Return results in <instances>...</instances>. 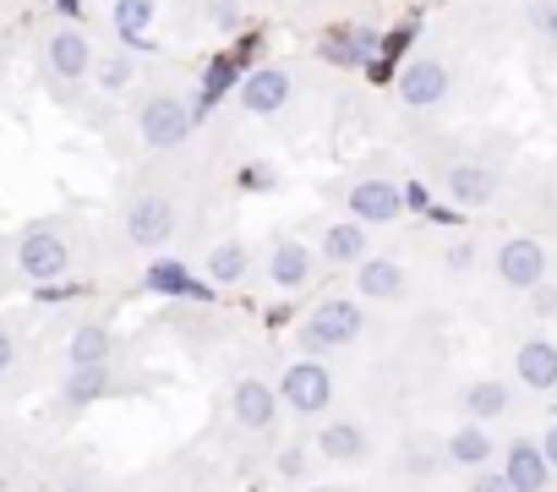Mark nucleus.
<instances>
[{"mask_svg": "<svg viewBox=\"0 0 557 492\" xmlns=\"http://www.w3.org/2000/svg\"><path fill=\"white\" fill-rule=\"evenodd\" d=\"M17 274L34 280V285H55L72 274V241H66V224L61 219H39L17 235Z\"/></svg>", "mask_w": 557, "mask_h": 492, "instance_id": "f257e3e1", "label": "nucleus"}, {"mask_svg": "<svg viewBox=\"0 0 557 492\" xmlns=\"http://www.w3.org/2000/svg\"><path fill=\"white\" fill-rule=\"evenodd\" d=\"M361 329H367V312H361V302L329 296V302H318V307L307 312V323L296 329V345H301L307 356H329V350H345V345H356V340H361Z\"/></svg>", "mask_w": 557, "mask_h": 492, "instance_id": "f03ea898", "label": "nucleus"}, {"mask_svg": "<svg viewBox=\"0 0 557 492\" xmlns=\"http://www.w3.org/2000/svg\"><path fill=\"white\" fill-rule=\"evenodd\" d=\"M278 394H285V410L296 416H323L334 405V372L323 367V356H296L285 372H278Z\"/></svg>", "mask_w": 557, "mask_h": 492, "instance_id": "7ed1b4c3", "label": "nucleus"}, {"mask_svg": "<svg viewBox=\"0 0 557 492\" xmlns=\"http://www.w3.org/2000/svg\"><path fill=\"white\" fill-rule=\"evenodd\" d=\"M191 126H197V115H191V99H181V94H148L143 110H137V132L159 153L181 148L191 137Z\"/></svg>", "mask_w": 557, "mask_h": 492, "instance_id": "20e7f679", "label": "nucleus"}, {"mask_svg": "<svg viewBox=\"0 0 557 492\" xmlns=\"http://www.w3.org/2000/svg\"><path fill=\"white\" fill-rule=\"evenodd\" d=\"M318 56H323L329 66H339V72H367V66L383 56V34L367 28V23H334V28H323Z\"/></svg>", "mask_w": 557, "mask_h": 492, "instance_id": "39448f33", "label": "nucleus"}, {"mask_svg": "<svg viewBox=\"0 0 557 492\" xmlns=\"http://www.w3.org/2000/svg\"><path fill=\"white\" fill-rule=\"evenodd\" d=\"M94 45H88V34L83 28H55L50 39H45V72H50V83H61V88H72V83H94Z\"/></svg>", "mask_w": 557, "mask_h": 492, "instance_id": "423d86ee", "label": "nucleus"}, {"mask_svg": "<svg viewBox=\"0 0 557 492\" xmlns=\"http://www.w3.org/2000/svg\"><path fill=\"white\" fill-rule=\"evenodd\" d=\"M394 88H399V99H405L410 110H437V104L448 99V88H454V72H448V61H437V56H410V61L399 66Z\"/></svg>", "mask_w": 557, "mask_h": 492, "instance_id": "0eeeda50", "label": "nucleus"}, {"mask_svg": "<svg viewBox=\"0 0 557 492\" xmlns=\"http://www.w3.org/2000/svg\"><path fill=\"white\" fill-rule=\"evenodd\" d=\"M492 269H497V280H503L508 291H524V296H530V291L546 280V246H541L535 235H508V241L497 246Z\"/></svg>", "mask_w": 557, "mask_h": 492, "instance_id": "6e6552de", "label": "nucleus"}, {"mask_svg": "<svg viewBox=\"0 0 557 492\" xmlns=\"http://www.w3.org/2000/svg\"><path fill=\"white\" fill-rule=\"evenodd\" d=\"M278 410H285V394H278V383H262V378H240L230 389V416L235 427L246 432H268L278 421Z\"/></svg>", "mask_w": 557, "mask_h": 492, "instance_id": "1a4fd4ad", "label": "nucleus"}, {"mask_svg": "<svg viewBox=\"0 0 557 492\" xmlns=\"http://www.w3.org/2000/svg\"><path fill=\"white\" fill-rule=\"evenodd\" d=\"M175 235V202L148 192V197H132L126 202V241L143 246V253H153V246H164Z\"/></svg>", "mask_w": 557, "mask_h": 492, "instance_id": "9d476101", "label": "nucleus"}, {"mask_svg": "<svg viewBox=\"0 0 557 492\" xmlns=\"http://www.w3.org/2000/svg\"><path fill=\"white\" fill-rule=\"evenodd\" d=\"M345 208H350L356 219H367V224H394L399 213H410L405 186H399V181H383V175L356 181V186H350V197H345Z\"/></svg>", "mask_w": 557, "mask_h": 492, "instance_id": "9b49d317", "label": "nucleus"}, {"mask_svg": "<svg viewBox=\"0 0 557 492\" xmlns=\"http://www.w3.org/2000/svg\"><path fill=\"white\" fill-rule=\"evenodd\" d=\"M290 72L285 66H251L246 77H240V104L251 110V115H278L290 104Z\"/></svg>", "mask_w": 557, "mask_h": 492, "instance_id": "f8f14e48", "label": "nucleus"}, {"mask_svg": "<svg viewBox=\"0 0 557 492\" xmlns=\"http://www.w3.org/2000/svg\"><path fill=\"white\" fill-rule=\"evenodd\" d=\"M257 45H262V39H257V34H251V39H240V45H235V50H219V56H213V61H208V66H202V77H197V94H208V99H213V104H219V99H224V94H230V88H240V77H246V72H251V66H246V61H251V56H257Z\"/></svg>", "mask_w": 557, "mask_h": 492, "instance_id": "ddd939ff", "label": "nucleus"}, {"mask_svg": "<svg viewBox=\"0 0 557 492\" xmlns=\"http://www.w3.org/2000/svg\"><path fill=\"white\" fill-rule=\"evenodd\" d=\"M503 476H508V492H541V487H552V459H546V448L541 443H530V438H519V443H508V454H503Z\"/></svg>", "mask_w": 557, "mask_h": 492, "instance_id": "4468645a", "label": "nucleus"}, {"mask_svg": "<svg viewBox=\"0 0 557 492\" xmlns=\"http://www.w3.org/2000/svg\"><path fill=\"white\" fill-rule=\"evenodd\" d=\"M318 253H323V263H334V269H356L367 253H372V235H367V219H334L329 230H323V241H318Z\"/></svg>", "mask_w": 557, "mask_h": 492, "instance_id": "2eb2a0df", "label": "nucleus"}, {"mask_svg": "<svg viewBox=\"0 0 557 492\" xmlns=\"http://www.w3.org/2000/svg\"><path fill=\"white\" fill-rule=\"evenodd\" d=\"M143 291L153 296H170V302H213L208 285H197V274L181 263V258H153L148 274H143Z\"/></svg>", "mask_w": 557, "mask_h": 492, "instance_id": "dca6fc26", "label": "nucleus"}, {"mask_svg": "<svg viewBox=\"0 0 557 492\" xmlns=\"http://www.w3.org/2000/svg\"><path fill=\"white\" fill-rule=\"evenodd\" d=\"M268 280L285 291V296L307 291V285H312V246H307V241H273V253H268Z\"/></svg>", "mask_w": 557, "mask_h": 492, "instance_id": "f3484780", "label": "nucleus"}, {"mask_svg": "<svg viewBox=\"0 0 557 492\" xmlns=\"http://www.w3.org/2000/svg\"><path fill=\"white\" fill-rule=\"evenodd\" d=\"M405 291H410V280H405V269L394 263V258H361L356 263V296L361 302H405Z\"/></svg>", "mask_w": 557, "mask_h": 492, "instance_id": "a211bd4d", "label": "nucleus"}, {"mask_svg": "<svg viewBox=\"0 0 557 492\" xmlns=\"http://www.w3.org/2000/svg\"><path fill=\"white\" fill-rule=\"evenodd\" d=\"M153 23H159V0H115L110 28L126 50H153Z\"/></svg>", "mask_w": 557, "mask_h": 492, "instance_id": "6ab92c4d", "label": "nucleus"}, {"mask_svg": "<svg viewBox=\"0 0 557 492\" xmlns=\"http://www.w3.org/2000/svg\"><path fill=\"white\" fill-rule=\"evenodd\" d=\"M110 394H115V372H110V361L72 367L66 383H61V405H66V410H88V405H99V399H110Z\"/></svg>", "mask_w": 557, "mask_h": 492, "instance_id": "aec40b11", "label": "nucleus"}, {"mask_svg": "<svg viewBox=\"0 0 557 492\" xmlns=\"http://www.w3.org/2000/svg\"><path fill=\"white\" fill-rule=\"evenodd\" d=\"M513 372H519L524 389L552 394V389H557V345H552V340H524V345L513 350Z\"/></svg>", "mask_w": 557, "mask_h": 492, "instance_id": "412c9836", "label": "nucleus"}, {"mask_svg": "<svg viewBox=\"0 0 557 492\" xmlns=\"http://www.w3.org/2000/svg\"><path fill=\"white\" fill-rule=\"evenodd\" d=\"M497 459V443H492V432H486V421H465V427H454L448 432V465H459V470H481V465H492Z\"/></svg>", "mask_w": 557, "mask_h": 492, "instance_id": "4be33fe9", "label": "nucleus"}, {"mask_svg": "<svg viewBox=\"0 0 557 492\" xmlns=\"http://www.w3.org/2000/svg\"><path fill=\"white\" fill-rule=\"evenodd\" d=\"M443 192H448L459 208H486V202L497 197V175H492L486 164H454V170L443 175Z\"/></svg>", "mask_w": 557, "mask_h": 492, "instance_id": "5701e85b", "label": "nucleus"}, {"mask_svg": "<svg viewBox=\"0 0 557 492\" xmlns=\"http://www.w3.org/2000/svg\"><path fill=\"white\" fill-rule=\"evenodd\" d=\"M367 427H356V421H329L323 432H318V454L329 459V465H361L367 459Z\"/></svg>", "mask_w": 557, "mask_h": 492, "instance_id": "b1692460", "label": "nucleus"}, {"mask_svg": "<svg viewBox=\"0 0 557 492\" xmlns=\"http://www.w3.org/2000/svg\"><path fill=\"white\" fill-rule=\"evenodd\" d=\"M508 410H513V389H508L503 378H475V383L465 389V416L497 421V416H508Z\"/></svg>", "mask_w": 557, "mask_h": 492, "instance_id": "393cba45", "label": "nucleus"}, {"mask_svg": "<svg viewBox=\"0 0 557 492\" xmlns=\"http://www.w3.org/2000/svg\"><path fill=\"white\" fill-rule=\"evenodd\" d=\"M115 356V334L110 323H77L72 340H66V361L72 367H88V361H110Z\"/></svg>", "mask_w": 557, "mask_h": 492, "instance_id": "a878e982", "label": "nucleus"}, {"mask_svg": "<svg viewBox=\"0 0 557 492\" xmlns=\"http://www.w3.org/2000/svg\"><path fill=\"white\" fill-rule=\"evenodd\" d=\"M251 274V253H246V241H213V253H208V280L213 285H240Z\"/></svg>", "mask_w": 557, "mask_h": 492, "instance_id": "bb28decb", "label": "nucleus"}, {"mask_svg": "<svg viewBox=\"0 0 557 492\" xmlns=\"http://www.w3.org/2000/svg\"><path fill=\"white\" fill-rule=\"evenodd\" d=\"M137 50H110V56H99L94 61V83L104 88V94H126L132 83H137V61H132Z\"/></svg>", "mask_w": 557, "mask_h": 492, "instance_id": "cd10ccee", "label": "nucleus"}, {"mask_svg": "<svg viewBox=\"0 0 557 492\" xmlns=\"http://www.w3.org/2000/svg\"><path fill=\"white\" fill-rule=\"evenodd\" d=\"M273 481H285V487L312 481V459H307L301 443H290V448H278V454H273Z\"/></svg>", "mask_w": 557, "mask_h": 492, "instance_id": "c85d7f7f", "label": "nucleus"}, {"mask_svg": "<svg viewBox=\"0 0 557 492\" xmlns=\"http://www.w3.org/2000/svg\"><path fill=\"white\" fill-rule=\"evenodd\" d=\"M202 23L219 34H235L246 23V0H202Z\"/></svg>", "mask_w": 557, "mask_h": 492, "instance_id": "c756f323", "label": "nucleus"}, {"mask_svg": "<svg viewBox=\"0 0 557 492\" xmlns=\"http://www.w3.org/2000/svg\"><path fill=\"white\" fill-rule=\"evenodd\" d=\"M405 202H410V213H421V219H432V224H454V213H448L443 202H432V192H426L421 181H405Z\"/></svg>", "mask_w": 557, "mask_h": 492, "instance_id": "7c9ffc66", "label": "nucleus"}, {"mask_svg": "<svg viewBox=\"0 0 557 492\" xmlns=\"http://www.w3.org/2000/svg\"><path fill=\"white\" fill-rule=\"evenodd\" d=\"M235 186H240V192H273V186H278V170H273V164H240Z\"/></svg>", "mask_w": 557, "mask_h": 492, "instance_id": "2f4dec72", "label": "nucleus"}, {"mask_svg": "<svg viewBox=\"0 0 557 492\" xmlns=\"http://www.w3.org/2000/svg\"><path fill=\"white\" fill-rule=\"evenodd\" d=\"M443 263L454 269V274H465V269H475V241H448V253H443Z\"/></svg>", "mask_w": 557, "mask_h": 492, "instance_id": "473e14b6", "label": "nucleus"}, {"mask_svg": "<svg viewBox=\"0 0 557 492\" xmlns=\"http://www.w3.org/2000/svg\"><path fill=\"white\" fill-rule=\"evenodd\" d=\"M530 17H535V28L557 45V0H535V12H530Z\"/></svg>", "mask_w": 557, "mask_h": 492, "instance_id": "72a5a7b5", "label": "nucleus"}, {"mask_svg": "<svg viewBox=\"0 0 557 492\" xmlns=\"http://www.w3.org/2000/svg\"><path fill=\"white\" fill-rule=\"evenodd\" d=\"M530 307H535L541 318H557V285H546V280H541V285L530 291Z\"/></svg>", "mask_w": 557, "mask_h": 492, "instance_id": "f704fd0d", "label": "nucleus"}, {"mask_svg": "<svg viewBox=\"0 0 557 492\" xmlns=\"http://www.w3.org/2000/svg\"><path fill=\"white\" fill-rule=\"evenodd\" d=\"M12 361H17V340H12V329L0 323V378L12 372Z\"/></svg>", "mask_w": 557, "mask_h": 492, "instance_id": "c9c22d12", "label": "nucleus"}, {"mask_svg": "<svg viewBox=\"0 0 557 492\" xmlns=\"http://www.w3.org/2000/svg\"><path fill=\"white\" fill-rule=\"evenodd\" d=\"M50 7H55L66 23H77V17H83V0H50Z\"/></svg>", "mask_w": 557, "mask_h": 492, "instance_id": "e433bc0d", "label": "nucleus"}, {"mask_svg": "<svg viewBox=\"0 0 557 492\" xmlns=\"http://www.w3.org/2000/svg\"><path fill=\"white\" fill-rule=\"evenodd\" d=\"M541 448H546V459H552V470H557V421L546 427V438H541Z\"/></svg>", "mask_w": 557, "mask_h": 492, "instance_id": "4c0bfd02", "label": "nucleus"}]
</instances>
